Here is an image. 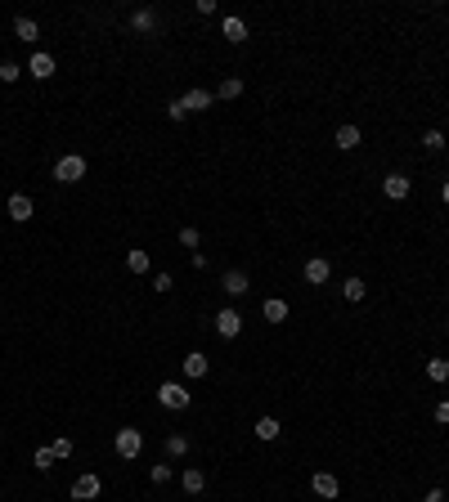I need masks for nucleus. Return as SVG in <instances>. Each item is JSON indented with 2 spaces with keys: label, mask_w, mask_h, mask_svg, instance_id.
Segmentation results:
<instances>
[{
  "label": "nucleus",
  "mask_w": 449,
  "mask_h": 502,
  "mask_svg": "<svg viewBox=\"0 0 449 502\" xmlns=\"http://www.w3.org/2000/svg\"><path fill=\"white\" fill-rule=\"evenodd\" d=\"M189 386L185 382H162L157 386V403H162V408H171V413H185L189 408Z\"/></svg>",
  "instance_id": "f257e3e1"
},
{
  "label": "nucleus",
  "mask_w": 449,
  "mask_h": 502,
  "mask_svg": "<svg viewBox=\"0 0 449 502\" xmlns=\"http://www.w3.org/2000/svg\"><path fill=\"white\" fill-rule=\"evenodd\" d=\"M54 180L59 184H77V180H86V157L81 153H68L54 162Z\"/></svg>",
  "instance_id": "f03ea898"
},
{
  "label": "nucleus",
  "mask_w": 449,
  "mask_h": 502,
  "mask_svg": "<svg viewBox=\"0 0 449 502\" xmlns=\"http://www.w3.org/2000/svg\"><path fill=\"white\" fill-rule=\"evenodd\" d=\"M140 453H144V435L135 431V426H121V431H117V458H140Z\"/></svg>",
  "instance_id": "7ed1b4c3"
},
{
  "label": "nucleus",
  "mask_w": 449,
  "mask_h": 502,
  "mask_svg": "<svg viewBox=\"0 0 449 502\" xmlns=\"http://www.w3.org/2000/svg\"><path fill=\"white\" fill-rule=\"evenodd\" d=\"M310 489H314L319 498H328V502L342 498V480H337L333 471H314V475H310Z\"/></svg>",
  "instance_id": "20e7f679"
},
{
  "label": "nucleus",
  "mask_w": 449,
  "mask_h": 502,
  "mask_svg": "<svg viewBox=\"0 0 449 502\" xmlns=\"http://www.w3.org/2000/svg\"><path fill=\"white\" fill-rule=\"evenodd\" d=\"M211 327H216V337H221V341H234V337L242 332V314H238V310H221Z\"/></svg>",
  "instance_id": "39448f33"
},
{
  "label": "nucleus",
  "mask_w": 449,
  "mask_h": 502,
  "mask_svg": "<svg viewBox=\"0 0 449 502\" xmlns=\"http://www.w3.org/2000/svg\"><path fill=\"white\" fill-rule=\"evenodd\" d=\"M99 489H104V480L99 475H77V480H72V502H90V498H99Z\"/></svg>",
  "instance_id": "423d86ee"
},
{
  "label": "nucleus",
  "mask_w": 449,
  "mask_h": 502,
  "mask_svg": "<svg viewBox=\"0 0 449 502\" xmlns=\"http://www.w3.org/2000/svg\"><path fill=\"white\" fill-rule=\"evenodd\" d=\"M409 189H414V180H405L400 170H391V175L382 180V193H386L391 202H405V198H409Z\"/></svg>",
  "instance_id": "0eeeda50"
},
{
  "label": "nucleus",
  "mask_w": 449,
  "mask_h": 502,
  "mask_svg": "<svg viewBox=\"0 0 449 502\" xmlns=\"http://www.w3.org/2000/svg\"><path fill=\"white\" fill-rule=\"evenodd\" d=\"M32 211H36V206H32L27 193H9V220H14V225H27Z\"/></svg>",
  "instance_id": "6e6552de"
},
{
  "label": "nucleus",
  "mask_w": 449,
  "mask_h": 502,
  "mask_svg": "<svg viewBox=\"0 0 449 502\" xmlns=\"http://www.w3.org/2000/svg\"><path fill=\"white\" fill-rule=\"evenodd\" d=\"M328 278H333V265L324 261V256H314V261H306V283H310V287H324Z\"/></svg>",
  "instance_id": "1a4fd4ad"
},
{
  "label": "nucleus",
  "mask_w": 449,
  "mask_h": 502,
  "mask_svg": "<svg viewBox=\"0 0 449 502\" xmlns=\"http://www.w3.org/2000/svg\"><path fill=\"white\" fill-rule=\"evenodd\" d=\"M221 36H225L229 45H242V41H247V23H242L238 14H225V23H221Z\"/></svg>",
  "instance_id": "9d476101"
},
{
  "label": "nucleus",
  "mask_w": 449,
  "mask_h": 502,
  "mask_svg": "<svg viewBox=\"0 0 449 502\" xmlns=\"http://www.w3.org/2000/svg\"><path fill=\"white\" fill-rule=\"evenodd\" d=\"M27 72H32L36 81H50V77H54V54L36 50V54H32V63H27Z\"/></svg>",
  "instance_id": "9b49d317"
},
{
  "label": "nucleus",
  "mask_w": 449,
  "mask_h": 502,
  "mask_svg": "<svg viewBox=\"0 0 449 502\" xmlns=\"http://www.w3.org/2000/svg\"><path fill=\"white\" fill-rule=\"evenodd\" d=\"M221 287H225V296H247V291H252V283H247V274H242V269H229Z\"/></svg>",
  "instance_id": "f8f14e48"
},
{
  "label": "nucleus",
  "mask_w": 449,
  "mask_h": 502,
  "mask_svg": "<svg viewBox=\"0 0 449 502\" xmlns=\"http://www.w3.org/2000/svg\"><path fill=\"white\" fill-rule=\"evenodd\" d=\"M180 484H185V494H189V498H198L202 489H207V475H202L198 467H185V471H180Z\"/></svg>",
  "instance_id": "ddd939ff"
},
{
  "label": "nucleus",
  "mask_w": 449,
  "mask_h": 502,
  "mask_svg": "<svg viewBox=\"0 0 449 502\" xmlns=\"http://www.w3.org/2000/svg\"><path fill=\"white\" fill-rule=\"evenodd\" d=\"M180 99H185V108H189V113H202V108H211V99H216V94H211V90H202V85H193L189 94H180Z\"/></svg>",
  "instance_id": "4468645a"
},
{
  "label": "nucleus",
  "mask_w": 449,
  "mask_h": 502,
  "mask_svg": "<svg viewBox=\"0 0 449 502\" xmlns=\"http://www.w3.org/2000/svg\"><path fill=\"white\" fill-rule=\"evenodd\" d=\"M207 368H211V363H207V354H202V350H193L189 359H185V377H189V382H198V377H207Z\"/></svg>",
  "instance_id": "2eb2a0df"
},
{
  "label": "nucleus",
  "mask_w": 449,
  "mask_h": 502,
  "mask_svg": "<svg viewBox=\"0 0 449 502\" xmlns=\"http://www.w3.org/2000/svg\"><path fill=\"white\" fill-rule=\"evenodd\" d=\"M14 36H18V41H27V45H36V36H41V27H36V18L18 14V18H14Z\"/></svg>",
  "instance_id": "dca6fc26"
},
{
  "label": "nucleus",
  "mask_w": 449,
  "mask_h": 502,
  "mask_svg": "<svg viewBox=\"0 0 449 502\" xmlns=\"http://www.w3.org/2000/svg\"><path fill=\"white\" fill-rule=\"evenodd\" d=\"M333 144L342 153H350V149H359V126H337V134H333Z\"/></svg>",
  "instance_id": "f3484780"
},
{
  "label": "nucleus",
  "mask_w": 449,
  "mask_h": 502,
  "mask_svg": "<svg viewBox=\"0 0 449 502\" xmlns=\"http://www.w3.org/2000/svg\"><path fill=\"white\" fill-rule=\"evenodd\" d=\"M261 314H265V323H283L288 318V301H278V296H270L261 305Z\"/></svg>",
  "instance_id": "a211bd4d"
},
{
  "label": "nucleus",
  "mask_w": 449,
  "mask_h": 502,
  "mask_svg": "<svg viewBox=\"0 0 449 502\" xmlns=\"http://www.w3.org/2000/svg\"><path fill=\"white\" fill-rule=\"evenodd\" d=\"M278 435H283L278 418H257V439H265V444H270V439H278Z\"/></svg>",
  "instance_id": "6ab92c4d"
},
{
  "label": "nucleus",
  "mask_w": 449,
  "mask_h": 502,
  "mask_svg": "<svg viewBox=\"0 0 449 502\" xmlns=\"http://www.w3.org/2000/svg\"><path fill=\"white\" fill-rule=\"evenodd\" d=\"M238 94H242V81H238V77H225L221 85H216V99H221V103H229V99H238Z\"/></svg>",
  "instance_id": "aec40b11"
},
{
  "label": "nucleus",
  "mask_w": 449,
  "mask_h": 502,
  "mask_svg": "<svg viewBox=\"0 0 449 502\" xmlns=\"http://www.w3.org/2000/svg\"><path fill=\"white\" fill-rule=\"evenodd\" d=\"M130 27H135V32H153L157 14H153V9H135V14H130Z\"/></svg>",
  "instance_id": "412c9836"
},
{
  "label": "nucleus",
  "mask_w": 449,
  "mask_h": 502,
  "mask_svg": "<svg viewBox=\"0 0 449 502\" xmlns=\"http://www.w3.org/2000/svg\"><path fill=\"white\" fill-rule=\"evenodd\" d=\"M342 296H346V301H364V296H369V283H364V278H346V283H342Z\"/></svg>",
  "instance_id": "4be33fe9"
},
{
  "label": "nucleus",
  "mask_w": 449,
  "mask_h": 502,
  "mask_svg": "<svg viewBox=\"0 0 449 502\" xmlns=\"http://www.w3.org/2000/svg\"><path fill=\"white\" fill-rule=\"evenodd\" d=\"M126 269H130V274H149V251H126Z\"/></svg>",
  "instance_id": "5701e85b"
},
{
  "label": "nucleus",
  "mask_w": 449,
  "mask_h": 502,
  "mask_svg": "<svg viewBox=\"0 0 449 502\" xmlns=\"http://www.w3.org/2000/svg\"><path fill=\"white\" fill-rule=\"evenodd\" d=\"M166 453H171V458H185V453H189V435L171 431V435H166Z\"/></svg>",
  "instance_id": "b1692460"
},
{
  "label": "nucleus",
  "mask_w": 449,
  "mask_h": 502,
  "mask_svg": "<svg viewBox=\"0 0 449 502\" xmlns=\"http://www.w3.org/2000/svg\"><path fill=\"white\" fill-rule=\"evenodd\" d=\"M427 377H431V382H449V359H427Z\"/></svg>",
  "instance_id": "393cba45"
},
{
  "label": "nucleus",
  "mask_w": 449,
  "mask_h": 502,
  "mask_svg": "<svg viewBox=\"0 0 449 502\" xmlns=\"http://www.w3.org/2000/svg\"><path fill=\"white\" fill-rule=\"evenodd\" d=\"M54 462H59V458H54V448H36V453H32V467H36V471H50Z\"/></svg>",
  "instance_id": "a878e982"
},
{
  "label": "nucleus",
  "mask_w": 449,
  "mask_h": 502,
  "mask_svg": "<svg viewBox=\"0 0 449 502\" xmlns=\"http://www.w3.org/2000/svg\"><path fill=\"white\" fill-rule=\"evenodd\" d=\"M180 247L198 251V247H202V234H198V229H193V225H185V229H180Z\"/></svg>",
  "instance_id": "bb28decb"
},
{
  "label": "nucleus",
  "mask_w": 449,
  "mask_h": 502,
  "mask_svg": "<svg viewBox=\"0 0 449 502\" xmlns=\"http://www.w3.org/2000/svg\"><path fill=\"white\" fill-rule=\"evenodd\" d=\"M18 77H23V68L14 63V58H5V63H0V81H5V85H14Z\"/></svg>",
  "instance_id": "cd10ccee"
},
{
  "label": "nucleus",
  "mask_w": 449,
  "mask_h": 502,
  "mask_svg": "<svg viewBox=\"0 0 449 502\" xmlns=\"http://www.w3.org/2000/svg\"><path fill=\"white\" fill-rule=\"evenodd\" d=\"M422 149H427V153H441V149H445V134H441V130H427V134H422Z\"/></svg>",
  "instance_id": "c85d7f7f"
},
{
  "label": "nucleus",
  "mask_w": 449,
  "mask_h": 502,
  "mask_svg": "<svg viewBox=\"0 0 449 502\" xmlns=\"http://www.w3.org/2000/svg\"><path fill=\"white\" fill-rule=\"evenodd\" d=\"M166 117H171V121H185V117H189L185 99H171V103H166Z\"/></svg>",
  "instance_id": "c756f323"
},
{
  "label": "nucleus",
  "mask_w": 449,
  "mask_h": 502,
  "mask_svg": "<svg viewBox=\"0 0 449 502\" xmlns=\"http://www.w3.org/2000/svg\"><path fill=\"white\" fill-rule=\"evenodd\" d=\"M50 448H54V458H72V439H68V435H54Z\"/></svg>",
  "instance_id": "7c9ffc66"
},
{
  "label": "nucleus",
  "mask_w": 449,
  "mask_h": 502,
  "mask_svg": "<svg viewBox=\"0 0 449 502\" xmlns=\"http://www.w3.org/2000/svg\"><path fill=\"white\" fill-rule=\"evenodd\" d=\"M171 475H176L171 467H149V480H153V484H166V480H171Z\"/></svg>",
  "instance_id": "2f4dec72"
},
{
  "label": "nucleus",
  "mask_w": 449,
  "mask_h": 502,
  "mask_svg": "<svg viewBox=\"0 0 449 502\" xmlns=\"http://www.w3.org/2000/svg\"><path fill=\"white\" fill-rule=\"evenodd\" d=\"M171 287H176L171 274H153V291H171Z\"/></svg>",
  "instance_id": "473e14b6"
},
{
  "label": "nucleus",
  "mask_w": 449,
  "mask_h": 502,
  "mask_svg": "<svg viewBox=\"0 0 449 502\" xmlns=\"http://www.w3.org/2000/svg\"><path fill=\"white\" fill-rule=\"evenodd\" d=\"M436 422H441V426H449V399H441V403H436Z\"/></svg>",
  "instance_id": "72a5a7b5"
},
{
  "label": "nucleus",
  "mask_w": 449,
  "mask_h": 502,
  "mask_svg": "<svg viewBox=\"0 0 449 502\" xmlns=\"http://www.w3.org/2000/svg\"><path fill=\"white\" fill-rule=\"evenodd\" d=\"M422 502H445V489H427V498Z\"/></svg>",
  "instance_id": "f704fd0d"
},
{
  "label": "nucleus",
  "mask_w": 449,
  "mask_h": 502,
  "mask_svg": "<svg viewBox=\"0 0 449 502\" xmlns=\"http://www.w3.org/2000/svg\"><path fill=\"white\" fill-rule=\"evenodd\" d=\"M441 198H445V202H449V180H445V184H441Z\"/></svg>",
  "instance_id": "c9c22d12"
}]
</instances>
